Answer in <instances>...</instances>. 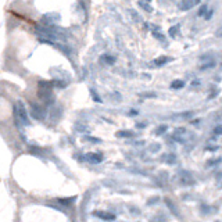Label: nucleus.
<instances>
[{
	"label": "nucleus",
	"mask_w": 222,
	"mask_h": 222,
	"mask_svg": "<svg viewBox=\"0 0 222 222\" xmlns=\"http://www.w3.org/2000/svg\"><path fill=\"white\" fill-rule=\"evenodd\" d=\"M96 215H97V217H100V218L108 219V221H111V219H114V218H115V215H113V214H107V212H96Z\"/></svg>",
	"instance_id": "obj_9"
},
{
	"label": "nucleus",
	"mask_w": 222,
	"mask_h": 222,
	"mask_svg": "<svg viewBox=\"0 0 222 222\" xmlns=\"http://www.w3.org/2000/svg\"><path fill=\"white\" fill-rule=\"evenodd\" d=\"M143 97H156V95L154 93H143Z\"/></svg>",
	"instance_id": "obj_24"
},
{
	"label": "nucleus",
	"mask_w": 222,
	"mask_h": 222,
	"mask_svg": "<svg viewBox=\"0 0 222 222\" xmlns=\"http://www.w3.org/2000/svg\"><path fill=\"white\" fill-rule=\"evenodd\" d=\"M86 160H89L90 162H95V164H97V162H100V161L103 160V157H101L100 154H87Z\"/></svg>",
	"instance_id": "obj_7"
},
{
	"label": "nucleus",
	"mask_w": 222,
	"mask_h": 222,
	"mask_svg": "<svg viewBox=\"0 0 222 222\" xmlns=\"http://www.w3.org/2000/svg\"><path fill=\"white\" fill-rule=\"evenodd\" d=\"M205 11H207V6L204 4V6H201L200 11H199V15H204V14H205Z\"/></svg>",
	"instance_id": "obj_20"
},
{
	"label": "nucleus",
	"mask_w": 222,
	"mask_h": 222,
	"mask_svg": "<svg viewBox=\"0 0 222 222\" xmlns=\"http://www.w3.org/2000/svg\"><path fill=\"white\" fill-rule=\"evenodd\" d=\"M175 132H176V133H178V135H182V133H183V132H186V129H185V128H180V129H176V131H175Z\"/></svg>",
	"instance_id": "obj_22"
},
{
	"label": "nucleus",
	"mask_w": 222,
	"mask_h": 222,
	"mask_svg": "<svg viewBox=\"0 0 222 222\" xmlns=\"http://www.w3.org/2000/svg\"><path fill=\"white\" fill-rule=\"evenodd\" d=\"M212 67H215V63H214V61H210V63H204L200 68L201 70H208V68H212Z\"/></svg>",
	"instance_id": "obj_14"
},
{
	"label": "nucleus",
	"mask_w": 222,
	"mask_h": 222,
	"mask_svg": "<svg viewBox=\"0 0 222 222\" xmlns=\"http://www.w3.org/2000/svg\"><path fill=\"white\" fill-rule=\"evenodd\" d=\"M218 188H222V182H219V183H218Z\"/></svg>",
	"instance_id": "obj_30"
},
{
	"label": "nucleus",
	"mask_w": 222,
	"mask_h": 222,
	"mask_svg": "<svg viewBox=\"0 0 222 222\" xmlns=\"http://www.w3.org/2000/svg\"><path fill=\"white\" fill-rule=\"evenodd\" d=\"M214 133H215V135H222V125L215 128V129H214Z\"/></svg>",
	"instance_id": "obj_19"
},
{
	"label": "nucleus",
	"mask_w": 222,
	"mask_h": 222,
	"mask_svg": "<svg viewBox=\"0 0 222 222\" xmlns=\"http://www.w3.org/2000/svg\"><path fill=\"white\" fill-rule=\"evenodd\" d=\"M150 150H151V151H157V150H160V144H156V146H151V147H150Z\"/></svg>",
	"instance_id": "obj_23"
},
{
	"label": "nucleus",
	"mask_w": 222,
	"mask_h": 222,
	"mask_svg": "<svg viewBox=\"0 0 222 222\" xmlns=\"http://www.w3.org/2000/svg\"><path fill=\"white\" fill-rule=\"evenodd\" d=\"M117 47H118L119 50H122V49H124V46H122V40H121V38H117Z\"/></svg>",
	"instance_id": "obj_18"
},
{
	"label": "nucleus",
	"mask_w": 222,
	"mask_h": 222,
	"mask_svg": "<svg viewBox=\"0 0 222 222\" xmlns=\"http://www.w3.org/2000/svg\"><path fill=\"white\" fill-rule=\"evenodd\" d=\"M167 156H168V157H165V161H167V162H175V156H174V154H167Z\"/></svg>",
	"instance_id": "obj_15"
},
{
	"label": "nucleus",
	"mask_w": 222,
	"mask_h": 222,
	"mask_svg": "<svg viewBox=\"0 0 222 222\" xmlns=\"http://www.w3.org/2000/svg\"><path fill=\"white\" fill-rule=\"evenodd\" d=\"M128 13H129V15H131V18H132V21H133V22H142V17H140V14H139L138 11L129 9Z\"/></svg>",
	"instance_id": "obj_5"
},
{
	"label": "nucleus",
	"mask_w": 222,
	"mask_h": 222,
	"mask_svg": "<svg viewBox=\"0 0 222 222\" xmlns=\"http://www.w3.org/2000/svg\"><path fill=\"white\" fill-rule=\"evenodd\" d=\"M212 11H214V10H208V13L205 14V18H207V20H208V18H210V17L212 15Z\"/></svg>",
	"instance_id": "obj_25"
},
{
	"label": "nucleus",
	"mask_w": 222,
	"mask_h": 222,
	"mask_svg": "<svg viewBox=\"0 0 222 222\" xmlns=\"http://www.w3.org/2000/svg\"><path fill=\"white\" fill-rule=\"evenodd\" d=\"M86 140H89V142H95V143H100V139L92 138V136H86Z\"/></svg>",
	"instance_id": "obj_21"
},
{
	"label": "nucleus",
	"mask_w": 222,
	"mask_h": 222,
	"mask_svg": "<svg viewBox=\"0 0 222 222\" xmlns=\"http://www.w3.org/2000/svg\"><path fill=\"white\" fill-rule=\"evenodd\" d=\"M101 63H106V64H114L115 63V57H113V56H108V54H104L103 57H101Z\"/></svg>",
	"instance_id": "obj_8"
},
{
	"label": "nucleus",
	"mask_w": 222,
	"mask_h": 222,
	"mask_svg": "<svg viewBox=\"0 0 222 222\" xmlns=\"http://www.w3.org/2000/svg\"><path fill=\"white\" fill-rule=\"evenodd\" d=\"M182 86H183V82L179 81V79H176V81H174V82L171 83V87H172V89H180Z\"/></svg>",
	"instance_id": "obj_13"
},
{
	"label": "nucleus",
	"mask_w": 222,
	"mask_h": 222,
	"mask_svg": "<svg viewBox=\"0 0 222 222\" xmlns=\"http://www.w3.org/2000/svg\"><path fill=\"white\" fill-rule=\"evenodd\" d=\"M165 203H167L168 208L171 210V212H172L174 215H176V217H178V215H179V212H178V208H176V205H175V204H174L172 201L169 200V199H165Z\"/></svg>",
	"instance_id": "obj_6"
},
{
	"label": "nucleus",
	"mask_w": 222,
	"mask_h": 222,
	"mask_svg": "<svg viewBox=\"0 0 222 222\" xmlns=\"http://www.w3.org/2000/svg\"><path fill=\"white\" fill-rule=\"evenodd\" d=\"M217 36H219V38L222 36V28H219V29L217 31Z\"/></svg>",
	"instance_id": "obj_26"
},
{
	"label": "nucleus",
	"mask_w": 222,
	"mask_h": 222,
	"mask_svg": "<svg viewBox=\"0 0 222 222\" xmlns=\"http://www.w3.org/2000/svg\"><path fill=\"white\" fill-rule=\"evenodd\" d=\"M165 131H167V127H165V125H162V127H160L156 131V135H161V133H162V132H165Z\"/></svg>",
	"instance_id": "obj_17"
},
{
	"label": "nucleus",
	"mask_w": 222,
	"mask_h": 222,
	"mask_svg": "<svg viewBox=\"0 0 222 222\" xmlns=\"http://www.w3.org/2000/svg\"><path fill=\"white\" fill-rule=\"evenodd\" d=\"M138 127L139 128H144V127H146V124H138Z\"/></svg>",
	"instance_id": "obj_29"
},
{
	"label": "nucleus",
	"mask_w": 222,
	"mask_h": 222,
	"mask_svg": "<svg viewBox=\"0 0 222 222\" xmlns=\"http://www.w3.org/2000/svg\"><path fill=\"white\" fill-rule=\"evenodd\" d=\"M60 20V15L58 14H54V13H49V14H46L44 17H43V24H46V25H53L56 21H58Z\"/></svg>",
	"instance_id": "obj_3"
},
{
	"label": "nucleus",
	"mask_w": 222,
	"mask_h": 222,
	"mask_svg": "<svg viewBox=\"0 0 222 222\" xmlns=\"http://www.w3.org/2000/svg\"><path fill=\"white\" fill-rule=\"evenodd\" d=\"M32 107V111H31V115L35 118V119H44V117H46V110L40 107L39 104H35V103H32L31 104Z\"/></svg>",
	"instance_id": "obj_2"
},
{
	"label": "nucleus",
	"mask_w": 222,
	"mask_h": 222,
	"mask_svg": "<svg viewBox=\"0 0 222 222\" xmlns=\"http://www.w3.org/2000/svg\"><path fill=\"white\" fill-rule=\"evenodd\" d=\"M117 136L118 138H131V136H133V132H131V131H119L117 133Z\"/></svg>",
	"instance_id": "obj_11"
},
{
	"label": "nucleus",
	"mask_w": 222,
	"mask_h": 222,
	"mask_svg": "<svg viewBox=\"0 0 222 222\" xmlns=\"http://www.w3.org/2000/svg\"><path fill=\"white\" fill-rule=\"evenodd\" d=\"M129 114H131V115H135V114H138V111H136V110H131Z\"/></svg>",
	"instance_id": "obj_28"
},
{
	"label": "nucleus",
	"mask_w": 222,
	"mask_h": 222,
	"mask_svg": "<svg viewBox=\"0 0 222 222\" xmlns=\"http://www.w3.org/2000/svg\"><path fill=\"white\" fill-rule=\"evenodd\" d=\"M176 32H178V27H172V28L169 29V35L174 38V36H176Z\"/></svg>",
	"instance_id": "obj_16"
},
{
	"label": "nucleus",
	"mask_w": 222,
	"mask_h": 222,
	"mask_svg": "<svg viewBox=\"0 0 222 222\" xmlns=\"http://www.w3.org/2000/svg\"><path fill=\"white\" fill-rule=\"evenodd\" d=\"M139 6L143 9V10L146 11V13H153V9H151V6L148 4V3H146V1H139L138 3Z\"/></svg>",
	"instance_id": "obj_10"
},
{
	"label": "nucleus",
	"mask_w": 222,
	"mask_h": 222,
	"mask_svg": "<svg viewBox=\"0 0 222 222\" xmlns=\"http://www.w3.org/2000/svg\"><path fill=\"white\" fill-rule=\"evenodd\" d=\"M135 144H136V146H143V144H144V142H142V140H140V142H136Z\"/></svg>",
	"instance_id": "obj_27"
},
{
	"label": "nucleus",
	"mask_w": 222,
	"mask_h": 222,
	"mask_svg": "<svg viewBox=\"0 0 222 222\" xmlns=\"http://www.w3.org/2000/svg\"><path fill=\"white\" fill-rule=\"evenodd\" d=\"M14 119H15V124L18 127L21 125H28V115H27V111H25V107L21 101H17L14 104Z\"/></svg>",
	"instance_id": "obj_1"
},
{
	"label": "nucleus",
	"mask_w": 222,
	"mask_h": 222,
	"mask_svg": "<svg viewBox=\"0 0 222 222\" xmlns=\"http://www.w3.org/2000/svg\"><path fill=\"white\" fill-rule=\"evenodd\" d=\"M169 61L168 57H161V58H157L156 61H154V64L157 65V67H161V65H164V64H167Z\"/></svg>",
	"instance_id": "obj_12"
},
{
	"label": "nucleus",
	"mask_w": 222,
	"mask_h": 222,
	"mask_svg": "<svg viewBox=\"0 0 222 222\" xmlns=\"http://www.w3.org/2000/svg\"><path fill=\"white\" fill-rule=\"evenodd\" d=\"M196 4H199V1L197 0H194V1H192V0H183V1H180L179 3V10H182V11H188V10H190V9H193Z\"/></svg>",
	"instance_id": "obj_4"
}]
</instances>
